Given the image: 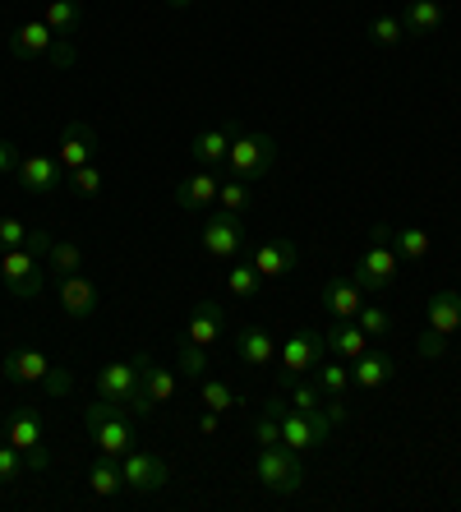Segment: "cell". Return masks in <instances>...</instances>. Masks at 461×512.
Here are the masks:
<instances>
[{"instance_id":"cell-15","label":"cell","mask_w":461,"mask_h":512,"mask_svg":"<svg viewBox=\"0 0 461 512\" xmlns=\"http://www.w3.org/2000/svg\"><path fill=\"white\" fill-rule=\"evenodd\" d=\"M60 310H65V319H74V323H83V319H93L97 314V286L88 282L83 273H70V277H60Z\"/></svg>"},{"instance_id":"cell-2","label":"cell","mask_w":461,"mask_h":512,"mask_svg":"<svg viewBox=\"0 0 461 512\" xmlns=\"http://www.w3.org/2000/svg\"><path fill=\"white\" fill-rule=\"evenodd\" d=\"M97 397L111 406H120L125 416H153V402L143 393V374L139 360H116V365H102L97 370Z\"/></svg>"},{"instance_id":"cell-13","label":"cell","mask_w":461,"mask_h":512,"mask_svg":"<svg viewBox=\"0 0 461 512\" xmlns=\"http://www.w3.org/2000/svg\"><path fill=\"white\" fill-rule=\"evenodd\" d=\"M249 263H254V273H259L263 282H282V277H291L300 268V250L291 236H277V240H263Z\"/></svg>"},{"instance_id":"cell-18","label":"cell","mask_w":461,"mask_h":512,"mask_svg":"<svg viewBox=\"0 0 461 512\" xmlns=\"http://www.w3.org/2000/svg\"><path fill=\"white\" fill-rule=\"evenodd\" d=\"M56 42H60V37L51 33L42 19H28V24H19L10 33V56L14 60H42V56H51V51H56Z\"/></svg>"},{"instance_id":"cell-49","label":"cell","mask_w":461,"mask_h":512,"mask_svg":"<svg viewBox=\"0 0 461 512\" xmlns=\"http://www.w3.org/2000/svg\"><path fill=\"white\" fill-rule=\"evenodd\" d=\"M457 425H461V416H457Z\"/></svg>"},{"instance_id":"cell-40","label":"cell","mask_w":461,"mask_h":512,"mask_svg":"<svg viewBox=\"0 0 461 512\" xmlns=\"http://www.w3.org/2000/svg\"><path fill=\"white\" fill-rule=\"evenodd\" d=\"M24 466H28V457L10 439H0V485H14V480L24 476Z\"/></svg>"},{"instance_id":"cell-47","label":"cell","mask_w":461,"mask_h":512,"mask_svg":"<svg viewBox=\"0 0 461 512\" xmlns=\"http://www.w3.org/2000/svg\"><path fill=\"white\" fill-rule=\"evenodd\" d=\"M166 5H171V10H190L194 0H166Z\"/></svg>"},{"instance_id":"cell-7","label":"cell","mask_w":461,"mask_h":512,"mask_svg":"<svg viewBox=\"0 0 461 512\" xmlns=\"http://www.w3.org/2000/svg\"><path fill=\"white\" fill-rule=\"evenodd\" d=\"M268 411L282 420V443L286 448H296V453H309V448H323L332 439V425L328 420H309L300 416L296 406L286 402V397H268Z\"/></svg>"},{"instance_id":"cell-28","label":"cell","mask_w":461,"mask_h":512,"mask_svg":"<svg viewBox=\"0 0 461 512\" xmlns=\"http://www.w3.org/2000/svg\"><path fill=\"white\" fill-rule=\"evenodd\" d=\"M83 485L93 489L97 499H111V494H120V489H125V476H120V462H116V457H97V462L88 466V476H83Z\"/></svg>"},{"instance_id":"cell-45","label":"cell","mask_w":461,"mask_h":512,"mask_svg":"<svg viewBox=\"0 0 461 512\" xmlns=\"http://www.w3.org/2000/svg\"><path fill=\"white\" fill-rule=\"evenodd\" d=\"M51 65H56V70H65V65H74V47H70V37H60L56 42V51H51Z\"/></svg>"},{"instance_id":"cell-3","label":"cell","mask_w":461,"mask_h":512,"mask_svg":"<svg viewBox=\"0 0 461 512\" xmlns=\"http://www.w3.org/2000/svg\"><path fill=\"white\" fill-rule=\"evenodd\" d=\"M83 434H88V439L97 443V453L102 457H125L134 448V425L130 420H125V411H120V406H111V402H102V397H97L93 406H83Z\"/></svg>"},{"instance_id":"cell-8","label":"cell","mask_w":461,"mask_h":512,"mask_svg":"<svg viewBox=\"0 0 461 512\" xmlns=\"http://www.w3.org/2000/svg\"><path fill=\"white\" fill-rule=\"evenodd\" d=\"M5 439H10L14 448L28 457V471H47V466H51L47 425H42V416H37L33 406H24V411H14V416L5 420Z\"/></svg>"},{"instance_id":"cell-23","label":"cell","mask_w":461,"mask_h":512,"mask_svg":"<svg viewBox=\"0 0 461 512\" xmlns=\"http://www.w3.org/2000/svg\"><path fill=\"white\" fill-rule=\"evenodd\" d=\"M217 190H222V180H217V171L213 167H199L194 176H185L176 185V203L180 208H208V203H217Z\"/></svg>"},{"instance_id":"cell-46","label":"cell","mask_w":461,"mask_h":512,"mask_svg":"<svg viewBox=\"0 0 461 512\" xmlns=\"http://www.w3.org/2000/svg\"><path fill=\"white\" fill-rule=\"evenodd\" d=\"M199 434H217V411H203L199 416Z\"/></svg>"},{"instance_id":"cell-48","label":"cell","mask_w":461,"mask_h":512,"mask_svg":"<svg viewBox=\"0 0 461 512\" xmlns=\"http://www.w3.org/2000/svg\"><path fill=\"white\" fill-rule=\"evenodd\" d=\"M0 439H5V420H0Z\"/></svg>"},{"instance_id":"cell-29","label":"cell","mask_w":461,"mask_h":512,"mask_svg":"<svg viewBox=\"0 0 461 512\" xmlns=\"http://www.w3.org/2000/svg\"><path fill=\"white\" fill-rule=\"evenodd\" d=\"M42 24H47L56 37H74L83 28V5H79V0H47Z\"/></svg>"},{"instance_id":"cell-31","label":"cell","mask_w":461,"mask_h":512,"mask_svg":"<svg viewBox=\"0 0 461 512\" xmlns=\"http://www.w3.org/2000/svg\"><path fill=\"white\" fill-rule=\"evenodd\" d=\"M392 250H397V259H429L434 254V240H429V231L420 227H392Z\"/></svg>"},{"instance_id":"cell-5","label":"cell","mask_w":461,"mask_h":512,"mask_svg":"<svg viewBox=\"0 0 461 512\" xmlns=\"http://www.w3.org/2000/svg\"><path fill=\"white\" fill-rule=\"evenodd\" d=\"M277 162V139L263 130H245V134H231V153H226V171L240 180H263L268 167Z\"/></svg>"},{"instance_id":"cell-41","label":"cell","mask_w":461,"mask_h":512,"mask_svg":"<svg viewBox=\"0 0 461 512\" xmlns=\"http://www.w3.org/2000/svg\"><path fill=\"white\" fill-rule=\"evenodd\" d=\"M70 190L79 194V199H93V194H102V171H97V162L70 171Z\"/></svg>"},{"instance_id":"cell-16","label":"cell","mask_w":461,"mask_h":512,"mask_svg":"<svg viewBox=\"0 0 461 512\" xmlns=\"http://www.w3.org/2000/svg\"><path fill=\"white\" fill-rule=\"evenodd\" d=\"M60 176H65V167L56 162V153H28L24 162H19V185H24L28 194H56Z\"/></svg>"},{"instance_id":"cell-32","label":"cell","mask_w":461,"mask_h":512,"mask_svg":"<svg viewBox=\"0 0 461 512\" xmlns=\"http://www.w3.org/2000/svg\"><path fill=\"white\" fill-rule=\"evenodd\" d=\"M314 383L323 388V397H346V388H351V365L346 360H319L314 365Z\"/></svg>"},{"instance_id":"cell-4","label":"cell","mask_w":461,"mask_h":512,"mask_svg":"<svg viewBox=\"0 0 461 512\" xmlns=\"http://www.w3.org/2000/svg\"><path fill=\"white\" fill-rule=\"evenodd\" d=\"M425 333H420V356L425 360H438L443 346L461 333V291H434L425 305Z\"/></svg>"},{"instance_id":"cell-37","label":"cell","mask_w":461,"mask_h":512,"mask_svg":"<svg viewBox=\"0 0 461 512\" xmlns=\"http://www.w3.org/2000/svg\"><path fill=\"white\" fill-rule=\"evenodd\" d=\"M176 370L180 374H190V379H203L208 374V346H199V342H180V351H176Z\"/></svg>"},{"instance_id":"cell-14","label":"cell","mask_w":461,"mask_h":512,"mask_svg":"<svg viewBox=\"0 0 461 512\" xmlns=\"http://www.w3.org/2000/svg\"><path fill=\"white\" fill-rule=\"evenodd\" d=\"M93 153H97V130L88 120H70V125L60 130V143H56V162L65 167V176H70L74 167H88Z\"/></svg>"},{"instance_id":"cell-24","label":"cell","mask_w":461,"mask_h":512,"mask_svg":"<svg viewBox=\"0 0 461 512\" xmlns=\"http://www.w3.org/2000/svg\"><path fill=\"white\" fill-rule=\"evenodd\" d=\"M392 374H397V360L383 356V351H365L360 360H351V383H355V388H365V393L383 388Z\"/></svg>"},{"instance_id":"cell-26","label":"cell","mask_w":461,"mask_h":512,"mask_svg":"<svg viewBox=\"0 0 461 512\" xmlns=\"http://www.w3.org/2000/svg\"><path fill=\"white\" fill-rule=\"evenodd\" d=\"M226 153H231V130H222V125H213V130L194 134V162L199 167H226Z\"/></svg>"},{"instance_id":"cell-20","label":"cell","mask_w":461,"mask_h":512,"mask_svg":"<svg viewBox=\"0 0 461 512\" xmlns=\"http://www.w3.org/2000/svg\"><path fill=\"white\" fill-rule=\"evenodd\" d=\"M51 374V360L47 351H37V346H14L10 356H5V379L28 388V383H47Z\"/></svg>"},{"instance_id":"cell-34","label":"cell","mask_w":461,"mask_h":512,"mask_svg":"<svg viewBox=\"0 0 461 512\" xmlns=\"http://www.w3.org/2000/svg\"><path fill=\"white\" fill-rule=\"evenodd\" d=\"M42 259H47V273H56V277H70L83 268V250L74 240H51V250Z\"/></svg>"},{"instance_id":"cell-42","label":"cell","mask_w":461,"mask_h":512,"mask_svg":"<svg viewBox=\"0 0 461 512\" xmlns=\"http://www.w3.org/2000/svg\"><path fill=\"white\" fill-rule=\"evenodd\" d=\"M254 439L268 448V443H282V420L272 416V411H263L259 420H254Z\"/></svg>"},{"instance_id":"cell-27","label":"cell","mask_w":461,"mask_h":512,"mask_svg":"<svg viewBox=\"0 0 461 512\" xmlns=\"http://www.w3.org/2000/svg\"><path fill=\"white\" fill-rule=\"evenodd\" d=\"M139 360V374H143V393H148V402L153 406H162V402H171L176 397V374L171 370H162V365H153V356H134Z\"/></svg>"},{"instance_id":"cell-39","label":"cell","mask_w":461,"mask_h":512,"mask_svg":"<svg viewBox=\"0 0 461 512\" xmlns=\"http://www.w3.org/2000/svg\"><path fill=\"white\" fill-rule=\"evenodd\" d=\"M355 323H360V333L365 337H383V333H392V314L383 310V305H360V314H355Z\"/></svg>"},{"instance_id":"cell-44","label":"cell","mask_w":461,"mask_h":512,"mask_svg":"<svg viewBox=\"0 0 461 512\" xmlns=\"http://www.w3.org/2000/svg\"><path fill=\"white\" fill-rule=\"evenodd\" d=\"M47 393H51V397H65V393H70V370H56V365H51Z\"/></svg>"},{"instance_id":"cell-21","label":"cell","mask_w":461,"mask_h":512,"mask_svg":"<svg viewBox=\"0 0 461 512\" xmlns=\"http://www.w3.org/2000/svg\"><path fill=\"white\" fill-rule=\"evenodd\" d=\"M323 346H328L337 360H346V365H351V360H360L369 351V337L360 333V323H355V319H332L328 328H323Z\"/></svg>"},{"instance_id":"cell-33","label":"cell","mask_w":461,"mask_h":512,"mask_svg":"<svg viewBox=\"0 0 461 512\" xmlns=\"http://www.w3.org/2000/svg\"><path fill=\"white\" fill-rule=\"evenodd\" d=\"M199 406H203V411H217V416H222V411L240 406V393L231 388V383L208 379V374H203V379H199Z\"/></svg>"},{"instance_id":"cell-30","label":"cell","mask_w":461,"mask_h":512,"mask_svg":"<svg viewBox=\"0 0 461 512\" xmlns=\"http://www.w3.org/2000/svg\"><path fill=\"white\" fill-rule=\"evenodd\" d=\"M286 393H291V406H296L300 416H309V420H328V411H323V388H319V383L291 379V383H286ZM328 425H332V420H328Z\"/></svg>"},{"instance_id":"cell-12","label":"cell","mask_w":461,"mask_h":512,"mask_svg":"<svg viewBox=\"0 0 461 512\" xmlns=\"http://www.w3.org/2000/svg\"><path fill=\"white\" fill-rule=\"evenodd\" d=\"M120 476H125V489H134V494H157L171 471H166V462L157 453L130 448V453L120 457Z\"/></svg>"},{"instance_id":"cell-43","label":"cell","mask_w":461,"mask_h":512,"mask_svg":"<svg viewBox=\"0 0 461 512\" xmlns=\"http://www.w3.org/2000/svg\"><path fill=\"white\" fill-rule=\"evenodd\" d=\"M19 162H24V153H19V143L0 139V176H10V171H19Z\"/></svg>"},{"instance_id":"cell-38","label":"cell","mask_w":461,"mask_h":512,"mask_svg":"<svg viewBox=\"0 0 461 512\" xmlns=\"http://www.w3.org/2000/svg\"><path fill=\"white\" fill-rule=\"evenodd\" d=\"M217 203H222L226 213H245L249 203H254V190H249V180H240V176L222 180V190H217Z\"/></svg>"},{"instance_id":"cell-19","label":"cell","mask_w":461,"mask_h":512,"mask_svg":"<svg viewBox=\"0 0 461 512\" xmlns=\"http://www.w3.org/2000/svg\"><path fill=\"white\" fill-rule=\"evenodd\" d=\"M323 310H328V319H355L360 314V305H365V286L355 282V277H332V282H323Z\"/></svg>"},{"instance_id":"cell-6","label":"cell","mask_w":461,"mask_h":512,"mask_svg":"<svg viewBox=\"0 0 461 512\" xmlns=\"http://www.w3.org/2000/svg\"><path fill=\"white\" fill-rule=\"evenodd\" d=\"M254 471H259L263 489H272V494H296V489L305 485L300 453H296V448H286V443H268V448H259Z\"/></svg>"},{"instance_id":"cell-25","label":"cell","mask_w":461,"mask_h":512,"mask_svg":"<svg viewBox=\"0 0 461 512\" xmlns=\"http://www.w3.org/2000/svg\"><path fill=\"white\" fill-rule=\"evenodd\" d=\"M397 19H402L406 37H434L443 28V5L438 0H406Z\"/></svg>"},{"instance_id":"cell-1","label":"cell","mask_w":461,"mask_h":512,"mask_svg":"<svg viewBox=\"0 0 461 512\" xmlns=\"http://www.w3.org/2000/svg\"><path fill=\"white\" fill-rule=\"evenodd\" d=\"M397 273H402V259L392 250V222H374L369 227V250L355 259V282L365 286V296H383L397 286Z\"/></svg>"},{"instance_id":"cell-9","label":"cell","mask_w":461,"mask_h":512,"mask_svg":"<svg viewBox=\"0 0 461 512\" xmlns=\"http://www.w3.org/2000/svg\"><path fill=\"white\" fill-rule=\"evenodd\" d=\"M199 250L208 259H240V250H245V222H240V213H226L222 208V213L203 217Z\"/></svg>"},{"instance_id":"cell-10","label":"cell","mask_w":461,"mask_h":512,"mask_svg":"<svg viewBox=\"0 0 461 512\" xmlns=\"http://www.w3.org/2000/svg\"><path fill=\"white\" fill-rule=\"evenodd\" d=\"M0 282L10 286V296L19 300H37L47 291V273L37 268L33 250H0Z\"/></svg>"},{"instance_id":"cell-17","label":"cell","mask_w":461,"mask_h":512,"mask_svg":"<svg viewBox=\"0 0 461 512\" xmlns=\"http://www.w3.org/2000/svg\"><path fill=\"white\" fill-rule=\"evenodd\" d=\"M236 360L249 365V370H268L272 360H277V337H272L268 328H259V323L240 328L236 333Z\"/></svg>"},{"instance_id":"cell-11","label":"cell","mask_w":461,"mask_h":512,"mask_svg":"<svg viewBox=\"0 0 461 512\" xmlns=\"http://www.w3.org/2000/svg\"><path fill=\"white\" fill-rule=\"evenodd\" d=\"M323 333H314V328H300V333H291L282 346H277V360H282V388L291 379H300V374H309L314 365L323 360Z\"/></svg>"},{"instance_id":"cell-35","label":"cell","mask_w":461,"mask_h":512,"mask_svg":"<svg viewBox=\"0 0 461 512\" xmlns=\"http://www.w3.org/2000/svg\"><path fill=\"white\" fill-rule=\"evenodd\" d=\"M365 33H369L374 47H397V42L406 37V28H402V19H392V14H374V19L365 24Z\"/></svg>"},{"instance_id":"cell-36","label":"cell","mask_w":461,"mask_h":512,"mask_svg":"<svg viewBox=\"0 0 461 512\" xmlns=\"http://www.w3.org/2000/svg\"><path fill=\"white\" fill-rule=\"evenodd\" d=\"M259 286H263V277L254 273V263H231V273H226V291L231 296L249 300V296H259Z\"/></svg>"},{"instance_id":"cell-22","label":"cell","mask_w":461,"mask_h":512,"mask_svg":"<svg viewBox=\"0 0 461 512\" xmlns=\"http://www.w3.org/2000/svg\"><path fill=\"white\" fill-rule=\"evenodd\" d=\"M226 333V310L217 305L213 296H203V300H194V314H190V342H199V346H213L217 337Z\"/></svg>"}]
</instances>
